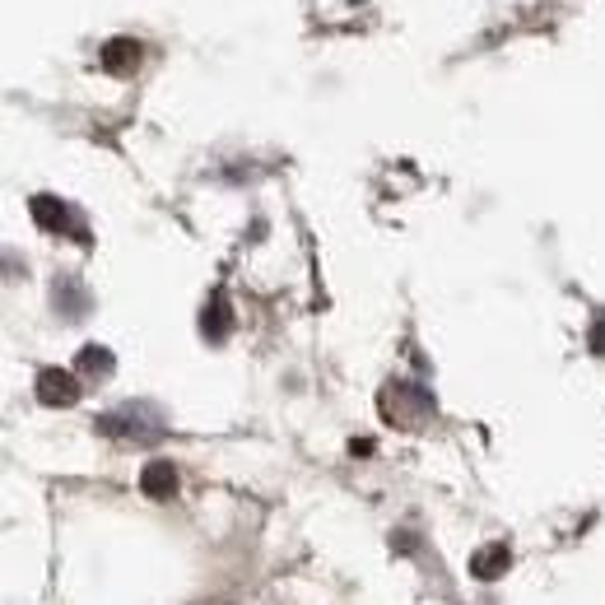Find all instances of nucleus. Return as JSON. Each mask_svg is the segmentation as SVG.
<instances>
[{
    "label": "nucleus",
    "mask_w": 605,
    "mask_h": 605,
    "mask_svg": "<svg viewBox=\"0 0 605 605\" xmlns=\"http://www.w3.org/2000/svg\"><path fill=\"white\" fill-rule=\"evenodd\" d=\"M508 564H512V550L508 545H484L480 554H471V578L475 582H498L503 573H508Z\"/></svg>",
    "instance_id": "nucleus-1"
},
{
    "label": "nucleus",
    "mask_w": 605,
    "mask_h": 605,
    "mask_svg": "<svg viewBox=\"0 0 605 605\" xmlns=\"http://www.w3.org/2000/svg\"><path fill=\"white\" fill-rule=\"evenodd\" d=\"M140 489H145L149 498H173L177 471L168 466V461H154V466H145V475H140Z\"/></svg>",
    "instance_id": "nucleus-2"
},
{
    "label": "nucleus",
    "mask_w": 605,
    "mask_h": 605,
    "mask_svg": "<svg viewBox=\"0 0 605 605\" xmlns=\"http://www.w3.org/2000/svg\"><path fill=\"white\" fill-rule=\"evenodd\" d=\"M42 396H47V401H70V382L66 377H56V373H47L42 377Z\"/></svg>",
    "instance_id": "nucleus-3"
}]
</instances>
